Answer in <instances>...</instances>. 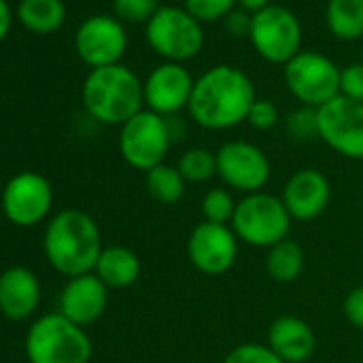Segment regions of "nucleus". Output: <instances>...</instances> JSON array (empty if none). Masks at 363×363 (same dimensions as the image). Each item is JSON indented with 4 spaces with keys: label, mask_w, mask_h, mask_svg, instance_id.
Masks as SVG:
<instances>
[{
    "label": "nucleus",
    "mask_w": 363,
    "mask_h": 363,
    "mask_svg": "<svg viewBox=\"0 0 363 363\" xmlns=\"http://www.w3.org/2000/svg\"><path fill=\"white\" fill-rule=\"evenodd\" d=\"M257 99L255 84L242 69L218 65L195 79L189 113L206 130H227L246 122Z\"/></svg>",
    "instance_id": "1"
},
{
    "label": "nucleus",
    "mask_w": 363,
    "mask_h": 363,
    "mask_svg": "<svg viewBox=\"0 0 363 363\" xmlns=\"http://www.w3.org/2000/svg\"><path fill=\"white\" fill-rule=\"evenodd\" d=\"M103 248L96 220L82 210H62L45 227V257L67 278L92 274Z\"/></svg>",
    "instance_id": "2"
},
{
    "label": "nucleus",
    "mask_w": 363,
    "mask_h": 363,
    "mask_svg": "<svg viewBox=\"0 0 363 363\" xmlns=\"http://www.w3.org/2000/svg\"><path fill=\"white\" fill-rule=\"evenodd\" d=\"M82 101L96 122L122 126L143 111V82L124 65L92 69L84 82Z\"/></svg>",
    "instance_id": "3"
},
{
    "label": "nucleus",
    "mask_w": 363,
    "mask_h": 363,
    "mask_svg": "<svg viewBox=\"0 0 363 363\" xmlns=\"http://www.w3.org/2000/svg\"><path fill=\"white\" fill-rule=\"evenodd\" d=\"M26 354L30 363H88L92 357V340L84 327L54 312L30 325Z\"/></svg>",
    "instance_id": "4"
},
{
    "label": "nucleus",
    "mask_w": 363,
    "mask_h": 363,
    "mask_svg": "<svg viewBox=\"0 0 363 363\" xmlns=\"http://www.w3.org/2000/svg\"><path fill=\"white\" fill-rule=\"evenodd\" d=\"M291 225L293 218L286 212L282 199L263 191L255 195H244L238 201L231 220V229L242 244L265 250L286 240L291 233Z\"/></svg>",
    "instance_id": "5"
},
{
    "label": "nucleus",
    "mask_w": 363,
    "mask_h": 363,
    "mask_svg": "<svg viewBox=\"0 0 363 363\" xmlns=\"http://www.w3.org/2000/svg\"><path fill=\"white\" fill-rule=\"evenodd\" d=\"M145 41L167 62L182 65L201 52L206 33L184 7H158L145 24Z\"/></svg>",
    "instance_id": "6"
},
{
    "label": "nucleus",
    "mask_w": 363,
    "mask_h": 363,
    "mask_svg": "<svg viewBox=\"0 0 363 363\" xmlns=\"http://www.w3.org/2000/svg\"><path fill=\"white\" fill-rule=\"evenodd\" d=\"M173 139L175 135L169 118L143 109L120 126L118 147L126 164L147 173L164 162Z\"/></svg>",
    "instance_id": "7"
},
{
    "label": "nucleus",
    "mask_w": 363,
    "mask_h": 363,
    "mask_svg": "<svg viewBox=\"0 0 363 363\" xmlns=\"http://www.w3.org/2000/svg\"><path fill=\"white\" fill-rule=\"evenodd\" d=\"M340 71L318 52H299L284 65V84L303 107H323L340 96Z\"/></svg>",
    "instance_id": "8"
},
{
    "label": "nucleus",
    "mask_w": 363,
    "mask_h": 363,
    "mask_svg": "<svg viewBox=\"0 0 363 363\" xmlns=\"http://www.w3.org/2000/svg\"><path fill=\"white\" fill-rule=\"evenodd\" d=\"M248 39L263 60L272 65H286L299 54L301 26L293 11L282 5H269L259 13H252Z\"/></svg>",
    "instance_id": "9"
},
{
    "label": "nucleus",
    "mask_w": 363,
    "mask_h": 363,
    "mask_svg": "<svg viewBox=\"0 0 363 363\" xmlns=\"http://www.w3.org/2000/svg\"><path fill=\"white\" fill-rule=\"evenodd\" d=\"M216 177L229 191H238L242 195L261 193L272 177V162L267 154L250 143V141H227L216 152Z\"/></svg>",
    "instance_id": "10"
},
{
    "label": "nucleus",
    "mask_w": 363,
    "mask_h": 363,
    "mask_svg": "<svg viewBox=\"0 0 363 363\" xmlns=\"http://www.w3.org/2000/svg\"><path fill=\"white\" fill-rule=\"evenodd\" d=\"M316 111L318 139L348 160H363V103L335 96Z\"/></svg>",
    "instance_id": "11"
},
{
    "label": "nucleus",
    "mask_w": 363,
    "mask_h": 363,
    "mask_svg": "<svg viewBox=\"0 0 363 363\" xmlns=\"http://www.w3.org/2000/svg\"><path fill=\"white\" fill-rule=\"evenodd\" d=\"M0 203L7 220L18 227H35L50 214L54 191L45 175L37 171H22L5 184Z\"/></svg>",
    "instance_id": "12"
},
{
    "label": "nucleus",
    "mask_w": 363,
    "mask_h": 363,
    "mask_svg": "<svg viewBox=\"0 0 363 363\" xmlns=\"http://www.w3.org/2000/svg\"><path fill=\"white\" fill-rule=\"evenodd\" d=\"M186 255L197 272L206 276H223L238 261L240 240L231 225L201 220L189 235Z\"/></svg>",
    "instance_id": "13"
},
{
    "label": "nucleus",
    "mask_w": 363,
    "mask_h": 363,
    "mask_svg": "<svg viewBox=\"0 0 363 363\" xmlns=\"http://www.w3.org/2000/svg\"><path fill=\"white\" fill-rule=\"evenodd\" d=\"M128 45L126 30L118 18L92 16L75 33L77 56L90 69H103L120 65Z\"/></svg>",
    "instance_id": "14"
},
{
    "label": "nucleus",
    "mask_w": 363,
    "mask_h": 363,
    "mask_svg": "<svg viewBox=\"0 0 363 363\" xmlns=\"http://www.w3.org/2000/svg\"><path fill=\"white\" fill-rule=\"evenodd\" d=\"M195 77L184 65L162 62L143 82L145 107L162 118H171L182 109H189Z\"/></svg>",
    "instance_id": "15"
},
{
    "label": "nucleus",
    "mask_w": 363,
    "mask_h": 363,
    "mask_svg": "<svg viewBox=\"0 0 363 363\" xmlns=\"http://www.w3.org/2000/svg\"><path fill=\"white\" fill-rule=\"evenodd\" d=\"M280 199L293 220L312 223L320 218L331 203V182L318 169H299L286 179Z\"/></svg>",
    "instance_id": "16"
},
{
    "label": "nucleus",
    "mask_w": 363,
    "mask_h": 363,
    "mask_svg": "<svg viewBox=\"0 0 363 363\" xmlns=\"http://www.w3.org/2000/svg\"><path fill=\"white\" fill-rule=\"evenodd\" d=\"M107 286L99 280V276L84 274L69 278L60 297H58V312L79 327H88L96 323L107 308Z\"/></svg>",
    "instance_id": "17"
},
{
    "label": "nucleus",
    "mask_w": 363,
    "mask_h": 363,
    "mask_svg": "<svg viewBox=\"0 0 363 363\" xmlns=\"http://www.w3.org/2000/svg\"><path fill=\"white\" fill-rule=\"evenodd\" d=\"M265 344L284 363H306L316 350V335L303 318L284 314L272 320Z\"/></svg>",
    "instance_id": "18"
},
{
    "label": "nucleus",
    "mask_w": 363,
    "mask_h": 363,
    "mask_svg": "<svg viewBox=\"0 0 363 363\" xmlns=\"http://www.w3.org/2000/svg\"><path fill=\"white\" fill-rule=\"evenodd\" d=\"M41 301V284L33 269L9 267L0 274V312L11 320L28 318Z\"/></svg>",
    "instance_id": "19"
},
{
    "label": "nucleus",
    "mask_w": 363,
    "mask_h": 363,
    "mask_svg": "<svg viewBox=\"0 0 363 363\" xmlns=\"http://www.w3.org/2000/svg\"><path fill=\"white\" fill-rule=\"evenodd\" d=\"M94 274L107 289H128L141 276V259L126 246H105Z\"/></svg>",
    "instance_id": "20"
},
{
    "label": "nucleus",
    "mask_w": 363,
    "mask_h": 363,
    "mask_svg": "<svg viewBox=\"0 0 363 363\" xmlns=\"http://www.w3.org/2000/svg\"><path fill=\"white\" fill-rule=\"evenodd\" d=\"M18 20L35 35H52L62 28L67 7L62 0H22L18 7Z\"/></svg>",
    "instance_id": "21"
},
{
    "label": "nucleus",
    "mask_w": 363,
    "mask_h": 363,
    "mask_svg": "<svg viewBox=\"0 0 363 363\" xmlns=\"http://www.w3.org/2000/svg\"><path fill=\"white\" fill-rule=\"evenodd\" d=\"M303 267H306V252L291 238L282 240L280 244H276L267 250L265 272L274 282L291 284L303 274Z\"/></svg>",
    "instance_id": "22"
},
{
    "label": "nucleus",
    "mask_w": 363,
    "mask_h": 363,
    "mask_svg": "<svg viewBox=\"0 0 363 363\" xmlns=\"http://www.w3.org/2000/svg\"><path fill=\"white\" fill-rule=\"evenodd\" d=\"M189 182L182 177L177 167L173 164H158L145 173V191L147 195L162 206H175L186 195Z\"/></svg>",
    "instance_id": "23"
},
{
    "label": "nucleus",
    "mask_w": 363,
    "mask_h": 363,
    "mask_svg": "<svg viewBox=\"0 0 363 363\" xmlns=\"http://www.w3.org/2000/svg\"><path fill=\"white\" fill-rule=\"evenodd\" d=\"M327 26L342 41L363 37V0H329Z\"/></svg>",
    "instance_id": "24"
},
{
    "label": "nucleus",
    "mask_w": 363,
    "mask_h": 363,
    "mask_svg": "<svg viewBox=\"0 0 363 363\" xmlns=\"http://www.w3.org/2000/svg\"><path fill=\"white\" fill-rule=\"evenodd\" d=\"M175 167L189 184H203V182H210L218 173L216 152L206 147H191L179 156Z\"/></svg>",
    "instance_id": "25"
},
{
    "label": "nucleus",
    "mask_w": 363,
    "mask_h": 363,
    "mask_svg": "<svg viewBox=\"0 0 363 363\" xmlns=\"http://www.w3.org/2000/svg\"><path fill=\"white\" fill-rule=\"evenodd\" d=\"M235 208L238 201L233 199V193L227 186H214L201 199V216L206 223L231 225Z\"/></svg>",
    "instance_id": "26"
},
{
    "label": "nucleus",
    "mask_w": 363,
    "mask_h": 363,
    "mask_svg": "<svg viewBox=\"0 0 363 363\" xmlns=\"http://www.w3.org/2000/svg\"><path fill=\"white\" fill-rule=\"evenodd\" d=\"M223 363H284L267 344L244 342L233 346Z\"/></svg>",
    "instance_id": "27"
},
{
    "label": "nucleus",
    "mask_w": 363,
    "mask_h": 363,
    "mask_svg": "<svg viewBox=\"0 0 363 363\" xmlns=\"http://www.w3.org/2000/svg\"><path fill=\"white\" fill-rule=\"evenodd\" d=\"M238 5V0H184V9L199 22L225 20Z\"/></svg>",
    "instance_id": "28"
},
{
    "label": "nucleus",
    "mask_w": 363,
    "mask_h": 363,
    "mask_svg": "<svg viewBox=\"0 0 363 363\" xmlns=\"http://www.w3.org/2000/svg\"><path fill=\"white\" fill-rule=\"evenodd\" d=\"M286 130L297 141H310L318 137V111L314 107H299L286 118Z\"/></svg>",
    "instance_id": "29"
},
{
    "label": "nucleus",
    "mask_w": 363,
    "mask_h": 363,
    "mask_svg": "<svg viewBox=\"0 0 363 363\" xmlns=\"http://www.w3.org/2000/svg\"><path fill=\"white\" fill-rule=\"evenodd\" d=\"M158 0H113V11L118 20L124 22H150L158 11Z\"/></svg>",
    "instance_id": "30"
},
{
    "label": "nucleus",
    "mask_w": 363,
    "mask_h": 363,
    "mask_svg": "<svg viewBox=\"0 0 363 363\" xmlns=\"http://www.w3.org/2000/svg\"><path fill=\"white\" fill-rule=\"evenodd\" d=\"M340 96L363 103V62H352L340 71Z\"/></svg>",
    "instance_id": "31"
},
{
    "label": "nucleus",
    "mask_w": 363,
    "mask_h": 363,
    "mask_svg": "<svg viewBox=\"0 0 363 363\" xmlns=\"http://www.w3.org/2000/svg\"><path fill=\"white\" fill-rule=\"evenodd\" d=\"M278 120H280L278 107L267 99H257L248 111V118H246V122L255 130H272L278 124Z\"/></svg>",
    "instance_id": "32"
},
{
    "label": "nucleus",
    "mask_w": 363,
    "mask_h": 363,
    "mask_svg": "<svg viewBox=\"0 0 363 363\" xmlns=\"http://www.w3.org/2000/svg\"><path fill=\"white\" fill-rule=\"evenodd\" d=\"M342 312L354 329L363 331V284H359L346 293L344 303H342Z\"/></svg>",
    "instance_id": "33"
},
{
    "label": "nucleus",
    "mask_w": 363,
    "mask_h": 363,
    "mask_svg": "<svg viewBox=\"0 0 363 363\" xmlns=\"http://www.w3.org/2000/svg\"><path fill=\"white\" fill-rule=\"evenodd\" d=\"M250 26H252V13L244 11V9H233L225 18V30L233 37H248Z\"/></svg>",
    "instance_id": "34"
},
{
    "label": "nucleus",
    "mask_w": 363,
    "mask_h": 363,
    "mask_svg": "<svg viewBox=\"0 0 363 363\" xmlns=\"http://www.w3.org/2000/svg\"><path fill=\"white\" fill-rule=\"evenodd\" d=\"M11 9L7 5V0H0V43H3L11 30Z\"/></svg>",
    "instance_id": "35"
},
{
    "label": "nucleus",
    "mask_w": 363,
    "mask_h": 363,
    "mask_svg": "<svg viewBox=\"0 0 363 363\" xmlns=\"http://www.w3.org/2000/svg\"><path fill=\"white\" fill-rule=\"evenodd\" d=\"M238 5H240V9H244L248 13H259L272 5V0H238Z\"/></svg>",
    "instance_id": "36"
}]
</instances>
